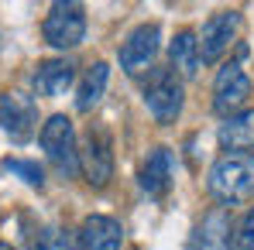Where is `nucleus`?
I'll return each instance as SVG.
<instances>
[{
	"instance_id": "7",
	"label": "nucleus",
	"mask_w": 254,
	"mask_h": 250,
	"mask_svg": "<svg viewBox=\"0 0 254 250\" xmlns=\"http://www.w3.org/2000/svg\"><path fill=\"white\" fill-rule=\"evenodd\" d=\"M158 42H162L158 24H137V28L124 38L121 51H117L121 69H124L127 76H141V72L155 62V55H158Z\"/></svg>"
},
{
	"instance_id": "3",
	"label": "nucleus",
	"mask_w": 254,
	"mask_h": 250,
	"mask_svg": "<svg viewBox=\"0 0 254 250\" xmlns=\"http://www.w3.org/2000/svg\"><path fill=\"white\" fill-rule=\"evenodd\" d=\"M79 168L93 189H107L114 178V137L103 124H89L79 148Z\"/></svg>"
},
{
	"instance_id": "18",
	"label": "nucleus",
	"mask_w": 254,
	"mask_h": 250,
	"mask_svg": "<svg viewBox=\"0 0 254 250\" xmlns=\"http://www.w3.org/2000/svg\"><path fill=\"white\" fill-rule=\"evenodd\" d=\"M227 250H254V206L241 216V223L230 230V247Z\"/></svg>"
},
{
	"instance_id": "1",
	"label": "nucleus",
	"mask_w": 254,
	"mask_h": 250,
	"mask_svg": "<svg viewBox=\"0 0 254 250\" xmlns=\"http://www.w3.org/2000/svg\"><path fill=\"white\" fill-rule=\"evenodd\" d=\"M210 196L223 206L254 199V154H223L210 168Z\"/></svg>"
},
{
	"instance_id": "9",
	"label": "nucleus",
	"mask_w": 254,
	"mask_h": 250,
	"mask_svg": "<svg viewBox=\"0 0 254 250\" xmlns=\"http://www.w3.org/2000/svg\"><path fill=\"white\" fill-rule=\"evenodd\" d=\"M237 28H241V10H220V14H213L210 21L203 24V35H199V62H216L234 45Z\"/></svg>"
},
{
	"instance_id": "15",
	"label": "nucleus",
	"mask_w": 254,
	"mask_h": 250,
	"mask_svg": "<svg viewBox=\"0 0 254 250\" xmlns=\"http://www.w3.org/2000/svg\"><path fill=\"white\" fill-rule=\"evenodd\" d=\"M107 83H110V65H107V62H93V65L86 69L83 83H79V93H76V110H79V113H89V110L103 100Z\"/></svg>"
},
{
	"instance_id": "2",
	"label": "nucleus",
	"mask_w": 254,
	"mask_h": 250,
	"mask_svg": "<svg viewBox=\"0 0 254 250\" xmlns=\"http://www.w3.org/2000/svg\"><path fill=\"white\" fill-rule=\"evenodd\" d=\"M38 141H42V151L48 154V161L65 178L79 175V144H76V127H72L69 117H62V113L48 117L42 134H38Z\"/></svg>"
},
{
	"instance_id": "4",
	"label": "nucleus",
	"mask_w": 254,
	"mask_h": 250,
	"mask_svg": "<svg viewBox=\"0 0 254 250\" xmlns=\"http://www.w3.org/2000/svg\"><path fill=\"white\" fill-rule=\"evenodd\" d=\"M144 103L158 124H175L182 113V79L172 69H148L144 79Z\"/></svg>"
},
{
	"instance_id": "6",
	"label": "nucleus",
	"mask_w": 254,
	"mask_h": 250,
	"mask_svg": "<svg viewBox=\"0 0 254 250\" xmlns=\"http://www.w3.org/2000/svg\"><path fill=\"white\" fill-rule=\"evenodd\" d=\"M248 96H251V79H248V72L241 69V62L220 65V72H216V79H213V110L227 120V117H234V113L248 103Z\"/></svg>"
},
{
	"instance_id": "5",
	"label": "nucleus",
	"mask_w": 254,
	"mask_h": 250,
	"mask_svg": "<svg viewBox=\"0 0 254 250\" xmlns=\"http://www.w3.org/2000/svg\"><path fill=\"white\" fill-rule=\"evenodd\" d=\"M42 35H45V42L52 45V48H62V51L83 45V38H86V10H83V3H72V0L52 3V10H48V17H45V24H42Z\"/></svg>"
},
{
	"instance_id": "12",
	"label": "nucleus",
	"mask_w": 254,
	"mask_h": 250,
	"mask_svg": "<svg viewBox=\"0 0 254 250\" xmlns=\"http://www.w3.org/2000/svg\"><path fill=\"white\" fill-rule=\"evenodd\" d=\"M76 237H79L83 250H121V244H124V230L110 216H86Z\"/></svg>"
},
{
	"instance_id": "10",
	"label": "nucleus",
	"mask_w": 254,
	"mask_h": 250,
	"mask_svg": "<svg viewBox=\"0 0 254 250\" xmlns=\"http://www.w3.org/2000/svg\"><path fill=\"white\" fill-rule=\"evenodd\" d=\"M172 182H175V154L169 148H155L141 165V189L151 199H162V196H169Z\"/></svg>"
},
{
	"instance_id": "8",
	"label": "nucleus",
	"mask_w": 254,
	"mask_h": 250,
	"mask_svg": "<svg viewBox=\"0 0 254 250\" xmlns=\"http://www.w3.org/2000/svg\"><path fill=\"white\" fill-rule=\"evenodd\" d=\"M0 127L14 141H28L38 130V106L24 93H3L0 96Z\"/></svg>"
},
{
	"instance_id": "19",
	"label": "nucleus",
	"mask_w": 254,
	"mask_h": 250,
	"mask_svg": "<svg viewBox=\"0 0 254 250\" xmlns=\"http://www.w3.org/2000/svg\"><path fill=\"white\" fill-rule=\"evenodd\" d=\"M3 171H10V175H21L31 189H42L45 178H42V168L35 165V161H24V158H7L3 161Z\"/></svg>"
},
{
	"instance_id": "16",
	"label": "nucleus",
	"mask_w": 254,
	"mask_h": 250,
	"mask_svg": "<svg viewBox=\"0 0 254 250\" xmlns=\"http://www.w3.org/2000/svg\"><path fill=\"white\" fill-rule=\"evenodd\" d=\"M169 55H172V72L175 76H186L192 79L196 69H199V42L192 31H179L175 42L169 45Z\"/></svg>"
},
{
	"instance_id": "17",
	"label": "nucleus",
	"mask_w": 254,
	"mask_h": 250,
	"mask_svg": "<svg viewBox=\"0 0 254 250\" xmlns=\"http://www.w3.org/2000/svg\"><path fill=\"white\" fill-rule=\"evenodd\" d=\"M35 250H83V247H79V237H76L72 230H65V226H48L42 237H38Z\"/></svg>"
},
{
	"instance_id": "11",
	"label": "nucleus",
	"mask_w": 254,
	"mask_h": 250,
	"mask_svg": "<svg viewBox=\"0 0 254 250\" xmlns=\"http://www.w3.org/2000/svg\"><path fill=\"white\" fill-rule=\"evenodd\" d=\"M230 212L223 206L210 209L206 216H203V223L192 230V237H189V250H227L230 247Z\"/></svg>"
},
{
	"instance_id": "14",
	"label": "nucleus",
	"mask_w": 254,
	"mask_h": 250,
	"mask_svg": "<svg viewBox=\"0 0 254 250\" xmlns=\"http://www.w3.org/2000/svg\"><path fill=\"white\" fill-rule=\"evenodd\" d=\"M72 79H76V69L65 58H48V62H42L35 69V76H31V83H35V89L42 96H62L72 86Z\"/></svg>"
},
{
	"instance_id": "13",
	"label": "nucleus",
	"mask_w": 254,
	"mask_h": 250,
	"mask_svg": "<svg viewBox=\"0 0 254 250\" xmlns=\"http://www.w3.org/2000/svg\"><path fill=\"white\" fill-rule=\"evenodd\" d=\"M220 144L230 151V154H248L254 148V110H241L234 117H227L220 124Z\"/></svg>"
},
{
	"instance_id": "20",
	"label": "nucleus",
	"mask_w": 254,
	"mask_h": 250,
	"mask_svg": "<svg viewBox=\"0 0 254 250\" xmlns=\"http://www.w3.org/2000/svg\"><path fill=\"white\" fill-rule=\"evenodd\" d=\"M0 250H14V247H10V244H3V240H0Z\"/></svg>"
}]
</instances>
